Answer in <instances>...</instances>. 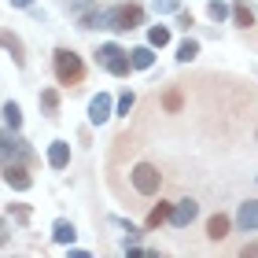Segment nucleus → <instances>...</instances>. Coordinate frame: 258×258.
I'll return each instance as SVG.
<instances>
[{"instance_id":"aec40b11","label":"nucleus","mask_w":258,"mask_h":258,"mask_svg":"<svg viewBox=\"0 0 258 258\" xmlns=\"http://www.w3.org/2000/svg\"><path fill=\"white\" fill-rule=\"evenodd\" d=\"M162 107H166V114H181L184 92H181V89H166V92H162Z\"/></svg>"},{"instance_id":"7c9ffc66","label":"nucleus","mask_w":258,"mask_h":258,"mask_svg":"<svg viewBox=\"0 0 258 258\" xmlns=\"http://www.w3.org/2000/svg\"><path fill=\"white\" fill-rule=\"evenodd\" d=\"M254 144H258V125H254Z\"/></svg>"},{"instance_id":"c756f323","label":"nucleus","mask_w":258,"mask_h":258,"mask_svg":"<svg viewBox=\"0 0 258 258\" xmlns=\"http://www.w3.org/2000/svg\"><path fill=\"white\" fill-rule=\"evenodd\" d=\"M8 4H11V8H22V11H26V8H33V0H8Z\"/></svg>"},{"instance_id":"f257e3e1","label":"nucleus","mask_w":258,"mask_h":258,"mask_svg":"<svg viewBox=\"0 0 258 258\" xmlns=\"http://www.w3.org/2000/svg\"><path fill=\"white\" fill-rule=\"evenodd\" d=\"M52 74H55V85L63 89H74L85 81V63L74 48H55L52 52Z\"/></svg>"},{"instance_id":"f3484780","label":"nucleus","mask_w":258,"mask_h":258,"mask_svg":"<svg viewBox=\"0 0 258 258\" xmlns=\"http://www.w3.org/2000/svg\"><path fill=\"white\" fill-rule=\"evenodd\" d=\"M41 111L48 118H59V92L55 89H41Z\"/></svg>"},{"instance_id":"1a4fd4ad","label":"nucleus","mask_w":258,"mask_h":258,"mask_svg":"<svg viewBox=\"0 0 258 258\" xmlns=\"http://www.w3.org/2000/svg\"><path fill=\"white\" fill-rule=\"evenodd\" d=\"M236 225L243 232H258V199H243L236 207Z\"/></svg>"},{"instance_id":"393cba45","label":"nucleus","mask_w":258,"mask_h":258,"mask_svg":"<svg viewBox=\"0 0 258 258\" xmlns=\"http://www.w3.org/2000/svg\"><path fill=\"white\" fill-rule=\"evenodd\" d=\"M8 214L19 221V225H30V207H22V203H11L8 207Z\"/></svg>"},{"instance_id":"9d476101","label":"nucleus","mask_w":258,"mask_h":258,"mask_svg":"<svg viewBox=\"0 0 258 258\" xmlns=\"http://www.w3.org/2000/svg\"><path fill=\"white\" fill-rule=\"evenodd\" d=\"M170 210H173L170 199H159V203L148 210V218H144V232H155L159 225H166V221H170Z\"/></svg>"},{"instance_id":"9b49d317","label":"nucleus","mask_w":258,"mask_h":258,"mask_svg":"<svg viewBox=\"0 0 258 258\" xmlns=\"http://www.w3.org/2000/svg\"><path fill=\"white\" fill-rule=\"evenodd\" d=\"M229 229H232V218L229 214H210L207 218V240L210 243H221L229 236Z\"/></svg>"},{"instance_id":"423d86ee","label":"nucleus","mask_w":258,"mask_h":258,"mask_svg":"<svg viewBox=\"0 0 258 258\" xmlns=\"http://www.w3.org/2000/svg\"><path fill=\"white\" fill-rule=\"evenodd\" d=\"M0 170H4L8 188H15V192H30V188H33L30 166H22V162H8V166H0Z\"/></svg>"},{"instance_id":"bb28decb","label":"nucleus","mask_w":258,"mask_h":258,"mask_svg":"<svg viewBox=\"0 0 258 258\" xmlns=\"http://www.w3.org/2000/svg\"><path fill=\"white\" fill-rule=\"evenodd\" d=\"M177 26H181L184 33H188V30L196 26V15H192V11H181V8H177Z\"/></svg>"},{"instance_id":"6e6552de","label":"nucleus","mask_w":258,"mask_h":258,"mask_svg":"<svg viewBox=\"0 0 258 258\" xmlns=\"http://www.w3.org/2000/svg\"><path fill=\"white\" fill-rule=\"evenodd\" d=\"M0 48H4V52H11L15 67H26V44H22V37H19V33L0 30Z\"/></svg>"},{"instance_id":"cd10ccee","label":"nucleus","mask_w":258,"mask_h":258,"mask_svg":"<svg viewBox=\"0 0 258 258\" xmlns=\"http://www.w3.org/2000/svg\"><path fill=\"white\" fill-rule=\"evenodd\" d=\"M240 254H243V258H258V240H254V243H243Z\"/></svg>"},{"instance_id":"39448f33","label":"nucleus","mask_w":258,"mask_h":258,"mask_svg":"<svg viewBox=\"0 0 258 258\" xmlns=\"http://www.w3.org/2000/svg\"><path fill=\"white\" fill-rule=\"evenodd\" d=\"M196 218H199V203H196V199H177L173 210H170V225L173 229H188Z\"/></svg>"},{"instance_id":"c85d7f7f","label":"nucleus","mask_w":258,"mask_h":258,"mask_svg":"<svg viewBox=\"0 0 258 258\" xmlns=\"http://www.w3.org/2000/svg\"><path fill=\"white\" fill-rule=\"evenodd\" d=\"M8 236H11V232H8V221L0 218V247H4V243H8Z\"/></svg>"},{"instance_id":"5701e85b","label":"nucleus","mask_w":258,"mask_h":258,"mask_svg":"<svg viewBox=\"0 0 258 258\" xmlns=\"http://www.w3.org/2000/svg\"><path fill=\"white\" fill-rule=\"evenodd\" d=\"M96 26H103V11H100V8H92V11H85V15H78V30H96Z\"/></svg>"},{"instance_id":"20e7f679","label":"nucleus","mask_w":258,"mask_h":258,"mask_svg":"<svg viewBox=\"0 0 258 258\" xmlns=\"http://www.w3.org/2000/svg\"><path fill=\"white\" fill-rule=\"evenodd\" d=\"M137 26H144V8H140V4H114V8L103 11V26L100 30L129 33V30H137Z\"/></svg>"},{"instance_id":"6ab92c4d","label":"nucleus","mask_w":258,"mask_h":258,"mask_svg":"<svg viewBox=\"0 0 258 258\" xmlns=\"http://www.w3.org/2000/svg\"><path fill=\"white\" fill-rule=\"evenodd\" d=\"M148 44H151V48H166V44H170V26H162V22L148 26Z\"/></svg>"},{"instance_id":"ddd939ff","label":"nucleus","mask_w":258,"mask_h":258,"mask_svg":"<svg viewBox=\"0 0 258 258\" xmlns=\"http://www.w3.org/2000/svg\"><path fill=\"white\" fill-rule=\"evenodd\" d=\"M129 63H133V70H151V67H155V48H151V44L129 48Z\"/></svg>"},{"instance_id":"0eeeda50","label":"nucleus","mask_w":258,"mask_h":258,"mask_svg":"<svg viewBox=\"0 0 258 258\" xmlns=\"http://www.w3.org/2000/svg\"><path fill=\"white\" fill-rule=\"evenodd\" d=\"M111 114H114V100L107 96V92H96V96L89 100V122L103 125V122H111Z\"/></svg>"},{"instance_id":"412c9836","label":"nucleus","mask_w":258,"mask_h":258,"mask_svg":"<svg viewBox=\"0 0 258 258\" xmlns=\"http://www.w3.org/2000/svg\"><path fill=\"white\" fill-rule=\"evenodd\" d=\"M199 55V41H192V37H184L181 44H177V63H192Z\"/></svg>"},{"instance_id":"2eb2a0df","label":"nucleus","mask_w":258,"mask_h":258,"mask_svg":"<svg viewBox=\"0 0 258 258\" xmlns=\"http://www.w3.org/2000/svg\"><path fill=\"white\" fill-rule=\"evenodd\" d=\"M232 22L240 30H251L254 26V11L247 8V0H232Z\"/></svg>"},{"instance_id":"a211bd4d","label":"nucleus","mask_w":258,"mask_h":258,"mask_svg":"<svg viewBox=\"0 0 258 258\" xmlns=\"http://www.w3.org/2000/svg\"><path fill=\"white\" fill-rule=\"evenodd\" d=\"M0 114H4V125L8 129H22V107H19L15 100H8L4 107H0Z\"/></svg>"},{"instance_id":"7ed1b4c3","label":"nucleus","mask_w":258,"mask_h":258,"mask_svg":"<svg viewBox=\"0 0 258 258\" xmlns=\"http://www.w3.org/2000/svg\"><path fill=\"white\" fill-rule=\"evenodd\" d=\"M8 162L37 166V155H33L30 140L19 137V129H0V166H8Z\"/></svg>"},{"instance_id":"f03ea898","label":"nucleus","mask_w":258,"mask_h":258,"mask_svg":"<svg viewBox=\"0 0 258 258\" xmlns=\"http://www.w3.org/2000/svg\"><path fill=\"white\" fill-rule=\"evenodd\" d=\"M129 188H133V196H140V199L159 196V188H162L159 166H155V162H148V159H137L133 166H129Z\"/></svg>"},{"instance_id":"dca6fc26","label":"nucleus","mask_w":258,"mask_h":258,"mask_svg":"<svg viewBox=\"0 0 258 258\" xmlns=\"http://www.w3.org/2000/svg\"><path fill=\"white\" fill-rule=\"evenodd\" d=\"M103 70H107V74H114V78H129V74H133V63H129V52H118L114 59H107V67H103Z\"/></svg>"},{"instance_id":"4468645a","label":"nucleus","mask_w":258,"mask_h":258,"mask_svg":"<svg viewBox=\"0 0 258 258\" xmlns=\"http://www.w3.org/2000/svg\"><path fill=\"white\" fill-rule=\"evenodd\" d=\"M78 236V229H74V221H67V218H55V225H52V240L55 243H63V247H70Z\"/></svg>"},{"instance_id":"a878e982","label":"nucleus","mask_w":258,"mask_h":258,"mask_svg":"<svg viewBox=\"0 0 258 258\" xmlns=\"http://www.w3.org/2000/svg\"><path fill=\"white\" fill-rule=\"evenodd\" d=\"M151 8H155L159 15H170V11H173V15H177V8H181V4H177V0H155V4H151Z\"/></svg>"},{"instance_id":"4be33fe9","label":"nucleus","mask_w":258,"mask_h":258,"mask_svg":"<svg viewBox=\"0 0 258 258\" xmlns=\"http://www.w3.org/2000/svg\"><path fill=\"white\" fill-rule=\"evenodd\" d=\"M207 15H210V22H225V19L232 15V8L225 4V0H210V4H207Z\"/></svg>"},{"instance_id":"b1692460","label":"nucleus","mask_w":258,"mask_h":258,"mask_svg":"<svg viewBox=\"0 0 258 258\" xmlns=\"http://www.w3.org/2000/svg\"><path fill=\"white\" fill-rule=\"evenodd\" d=\"M133 103H137L133 92H122V96L114 100V114H129V111H133Z\"/></svg>"},{"instance_id":"f8f14e48","label":"nucleus","mask_w":258,"mask_h":258,"mask_svg":"<svg viewBox=\"0 0 258 258\" xmlns=\"http://www.w3.org/2000/svg\"><path fill=\"white\" fill-rule=\"evenodd\" d=\"M48 166L52 170H67L70 166V144L67 140H52L48 144Z\"/></svg>"}]
</instances>
